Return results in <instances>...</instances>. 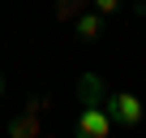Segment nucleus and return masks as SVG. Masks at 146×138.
Segmentation results:
<instances>
[{
  "instance_id": "1",
  "label": "nucleus",
  "mask_w": 146,
  "mask_h": 138,
  "mask_svg": "<svg viewBox=\"0 0 146 138\" xmlns=\"http://www.w3.org/2000/svg\"><path fill=\"white\" fill-rule=\"evenodd\" d=\"M103 95H108V86H103L99 74H82V78H78V99H82V108H78V125H73L78 138H108V134H112V117H108Z\"/></svg>"
},
{
  "instance_id": "2",
  "label": "nucleus",
  "mask_w": 146,
  "mask_h": 138,
  "mask_svg": "<svg viewBox=\"0 0 146 138\" xmlns=\"http://www.w3.org/2000/svg\"><path fill=\"white\" fill-rule=\"evenodd\" d=\"M103 104H108L112 125H120V129H137V125L146 121V108H142V99H137L133 91H108Z\"/></svg>"
},
{
  "instance_id": "3",
  "label": "nucleus",
  "mask_w": 146,
  "mask_h": 138,
  "mask_svg": "<svg viewBox=\"0 0 146 138\" xmlns=\"http://www.w3.org/2000/svg\"><path fill=\"white\" fill-rule=\"evenodd\" d=\"M73 35H78L82 43H95V39L103 35V13H99V9H90V13H78V17H73Z\"/></svg>"
},
{
  "instance_id": "4",
  "label": "nucleus",
  "mask_w": 146,
  "mask_h": 138,
  "mask_svg": "<svg viewBox=\"0 0 146 138\" xmlns=\"http://www.w3.org/2000/svg\"><path fill=\"white\" fill-rule=\"evenodd\" d=\"M9 134H13V138H39V117H35V112H26V117L9 121Z\"/></svg>"
},
{
  "instance_id": "5",
  "label": "nucleus",
  "mask_w": 146,
  "mask_h": 138,
  "mask_svg": "<svg viewBox=\"0 0 146 138\" xmlns=\"http://www.w3.org/2000/svg\"><path fill=\"white\" fill-rule=\"evenodd\" d=\"M120 5H125V0H90V9H99L103 17H112V13H120Z\"/></svg>"
},
{
  "instance_id": "6",
  "label": "nucleus",
  "mask_w": 146,
  "mask_h": 138,
  "mask_svg": "<svg viewBox=\"0 0 146 138\" xmlns=\"http://www.w3.org/2000/svg\"><path fill=\"white\" fill-rule=\"evenodd\" d=\"M43 108H47V95H35V99H26V112H35V117H39Z\"/></svg>"
},
{
  "instance_id": "7",
  "label": "nucleus",
  "mask_w": 146,
  "mask_h": 138,
  "mask_svg": "<svg viewBox=\"0 0 146 138\" xmlns=\"http://www.w3.org/2000/svg\"><path fill=\"white\" fill-rule=\"evenodd\" d=\"M133 13H137V17H142V22H146V5H133Z\"/></svg>"
},
{
  "instance_id": "8",
  "label": "nucleus",
  "mask_w": 146,
  "mask_h": 138,
  "mask_svg": "<svg viewBox=\"0 0 146 138\" xmlns=\"http://www.w3.org/2000/svg\"><path fill=\"white\" fill-rule=\"evenodd\" d=\"M0 99H5V69H0Z\"/></svg>"
},
{
  "instance_id": "9",
  "label": "nucleus",
  "mask_w": 146,
  "mask_h": 138,
  "mask_svg": "<svg viewBox=\"0 0 146 138\" xmlns=\"http://www.w3.org/2000/svg\"><path fill=\"white\" fill-rule=\"evenodd\" d=\"M137 5H146V0H137Z\"/></svg>"
}]
</instances>
